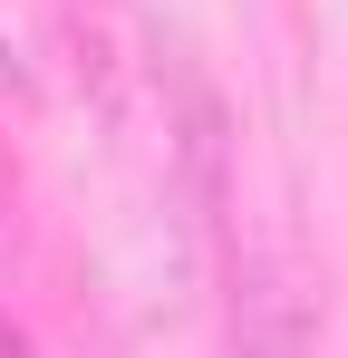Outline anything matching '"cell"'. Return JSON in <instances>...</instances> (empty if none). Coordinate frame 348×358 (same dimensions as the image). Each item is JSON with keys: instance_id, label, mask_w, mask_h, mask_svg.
<instances>
[{"instance_id": "1", "label": "cell", "mask_w": 348, "mask_h": 358, "mask_svg": "<svg viewBox=\"0 0 348 358\" xmlns=\"http://www.w3.org/2000/svg\"><path fill=\"white\" fill-rule=\"evenodd\" d=\"M49 39L68 59V87L87 97V117L107 126L116 145H136L145 126H174L184 78L165 59V29L136 10V0H49Z\"/></svg>"}, {"instance_id": "2", "label": "cell", "mask_w": 348, "mask_h": 358, "mask_svg": "<svg viewBox=\"0 0 348 358\" xmlns=\"http://www.w3.org/2000/svg\"><path fill=\"white\" fill-rule=\"evenodd\" d=\"M310 281L281 242H252L232 252V358H310Z\"/></svg>"}, {"instance_id": "3", "label": "cell", "mask_w": 348, "mask_h": 358, "mask_svg": "<svg viewBox=\"0 0 348 358\" xmlns=\"http://www.w3.org/2000/svg\"><path fill=\"white\" fill-rule=\"evenodd\" d=\"M10 87H20V59H10V39H0V97H10Z\"/></svg>"}]
</instances>
